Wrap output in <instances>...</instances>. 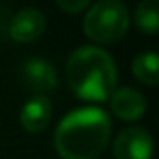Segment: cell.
<instances>
[{
  "instance_id": "1",
  "label": "cell",
  "mask_w": 159,
  "mask_h": 159,
  "mask_svg": "<svg viewBox=\"0 0 159 159\" xmlns=\"http://www.w3.org/2000/svg\"><path fill=\"white\" fill-rule=\"evenodd\" d=\"M111 139V120L96 107L79 109L64 116L54 133L56 152L64 159H94Z\"/></svg>"
},
{
  "instance_id": "2",
  "label": "cell",
  "mask_w": 159,
  "mask_h": 159,
  "mask_svg": "<svg viewBox=\"0 0 159 159\" xmlns=\"http://www.w3.org/2000/svg\"><path fill=\"white\" fill-rule=\"evenodd\" d=\"M66 77L75 96L98 103L112 96L118 81L111 54L99 47L77 49L67 60Z\"/></svg>"
},
{
  "instance_id": "3",
  "label": "cell",
  "mask_w": 159,
  "mask_h": 159,
  "mask_svg": "<svg viewBox=\"0 0 159 159\" xmlns=\"http://www.w3.org/2000/svg\"><path fill=\"white\" fill-rule=\"evenodd\" d=\"M129 28L127 8L118 0H101L94 4L83 21L84 34L96 43H112L124 38Z\"/></svg>"
},
{
  "instance_id": "4",
  "label": "cell",
  "mask_w": 159,
  "mask_h": 159,
  "mask_svg": "<svg viewBox=\"0 0 159 159\" xmlns=\"http://www.w3.org/2000/svg\"><path fill=\"white\" fill-rule=\"evenodd\" d=\"M112 152L116 159H152L153 140L146 129L127 127L114 139Z\"/></svg>"
},
{
  "instance_id": "5",
  "label": "cell",
  "mask_w": 159,
  "mask_h": 159,
  "mask_svg": "<svg viewBox=\"0 0 159 159\" xmlns=\"http://www.w3.org/2000/svg\"><path fill=\"white\" fill-rule=\"evenodd\" d=\"M23 84L36 96H45L56 88L58 77L52 64L45 58H28L21 67Z\"/></svg>"
},
{
  "instance_id": "6",
  "label": "cell",
  "mask_w": 159,
  "mask_h": 159,
  "mask_svg": "<svg viewBox=\"0 0 159 159\" xmlns=\"http://www.w3.org/2000/svg\"><path fill=\"white\" fill-rule=\"evenodd\" d=\"M45 32V17L39 10L25 8L17 11L10 23V36L17 43H30Z\"/></svg>"
},
{
  "instance_id": "7",
  "label": "cell",
  "mask_w": 159,
  "mask_h": 159,
  "mask_svg": "<svg viewBox=\"0 0 159 159\" xmlns=\"http://www.w3.org/2000/svg\"><path fill=\"white\" fill-rule=\"evenodd\" d=\"M112 112L124 122H135L146 112V99L135 88H120L111 96Z\"/></svg>"
},
{
  "instance_id": "8",
  "label": "cell",
  "mask_w": 159,
  "mask_h": 159,
  "mask_svg": "<svg viewBox=\"0 0 159 159\" xmlns=\"http://www.w3.org/2000/svg\"><path fill=\"white\" fill-rule=\"evenodd\" d=\"M52 116V107L47 96H34L32 99H28L25 103V107L21 109L19 120L25 131L28 133H41Z\"/></svg>"
},
{
  "instance_id": "9",
  "label": "cell",
  "mask_w": 159,
  "mask_h": 159,
  "mask_svg": "<svg viewBox=\"0 0 159 159\" xmlns=\"http://www.w3.org/2000/svg\"><path fill=\"white\" fill-rule=\"evenodd\" d=\"M135 25L140 32L155 36L159 32V8L155 0H144L135 10Z\"/></svg>"
},
{
  "instance_id": "10",
  "label": "cell",
  "mask_w": 159,
  "mask_h": 159,
  "mask_svg": "<svg viewBox=\"0 0 159 159\" xmlns=\"http://www.w3.org/2000/svg\"><path fill=\"white\" fill-rule=\"evenodd\" d=\"M133 75L137 81L146 86H155L159 83L157 75V54L155 52H142L133 60Z\"/></svg>"
},
{
  "instance_id": "11",
  "label": "cell",
  "mask_w": 159,
  "mask_h": 159,
  "mask_svg": "<svg viewBox=\"0 0 159 159\" xmlns=\"http://www.w3.org/2000/svg\"><path fill=\"white\" fill-rule=\"evenodd\" d=\"M88 0H58V8L69 15H75V13H81L88 8Z\"/></svg>"
}]
</instances>
